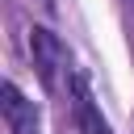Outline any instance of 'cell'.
I'll use <instances>...</instances> for the list:
<instances>
[{
    "label": "cell",
    "mask_w": 134,
    "mask_h": 134,
    "mask_svg": "<svg viewBox=\"0 0 134 134\" xmlns=\"http://www.w3.org/2000/svg\"><path fill=\"white\" fill-rule=\"evenodd\" d=\"M29 54H34V67H38V80L46 88H59V75L67 67V46L59 42V34H50L46 25H34L29 29Z\"/></svg>",
    "instance_id": "cell-1"
},
{
    "label": "cell",
    "mask_w": 134,
    "mask_h": 134,
    "mask_svg": "<svg viewBox=\"0 0 134 134\" xmlns=\"http://www.w3.org/2000/svg\"><path fill=\"white\" fill-rule=\"evenodd\" d=\"M0 113H4L8 134H38V109H34V100H25V92L17 84L0 88Z\"/></svg>",
    "instance_id": "cell-2"
},
{
    "label": "cell",
    "mask_w": 134,
    "mask_h": 134,
    "mask_svg": "<svg viewBox=\"0 0 134 134\" xmlns=\"http://www.w3.org/2000/svg\"><path fill=\"white\" fill-rule=\"evenodd\" d=\"M71 109H75V126L80 134H113V126L105 121V113L92 100V88L84 75H71Z\"/></svg>",
    "instance_id": "cell-3"
}]
</instances>
